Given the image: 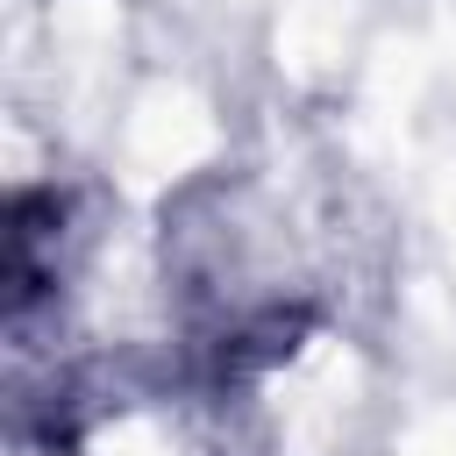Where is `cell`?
<instances>
[{"label":"cell","instance_id":"6da1fadb","mask_svg":"<svg viewBox=\"0 0 456 456\" xmlns=\"http://www.w3.org/2000/svg\"><path fill=\"white\" fill-rule=\"evenodd\" d=\"M207 114L192 107V100H150L142 107V121H135V150H142V164L150 171H178V164H192L200 150H207Z\"/></svg>","mask_w":456,"mask_h":456},{"label":"cell","instance_id":"7a4b0ae2","mask_svg":"<svg viewBox=\"0 0 456 456\" xmlns=\"http://www.w3.org/2000/svg\"><path fill=\"white\" fill-rule=\"evenodd\" d=\"M406 456H456V406H435L406 428Z\"/></svg>","mask_w":456,"mask_h":456}]
</instances>
